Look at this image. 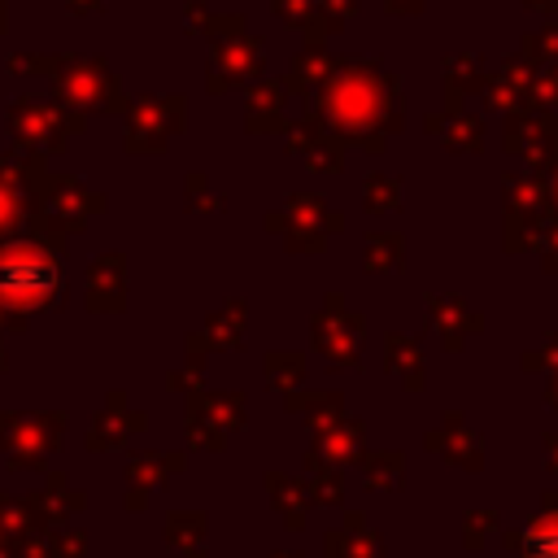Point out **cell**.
Here are the masks:
<instances>
[{
	"label": "cell",
	"instance_id": "cell-1",
	"mask_svg": "<svg viewBox=\"0 0 558 558\" xmlns=\"http://www.w3.org/2000/svg\"><path fill=\"white\" fill-rule=\"evenodd\" d=\"M323 113L344 140L384 148V131H397L401 87L375 61L371 65L344 61V65H331V74L323 78Z\"/></svg>",
	"mask_w": 558,
	"mask_h": 558
},
{
	"label": "cell",
	"instance_id": "cell-2",
	"mask_svg": "<svg viewBox=\"0 0 558 558\" xmlns=\"http://www.w3.org/2000/svg\"><path fill=\"white\" fill-rule=\"evenodd\" d=\"M65 296L61 257L35 240H9L0 244V305L9 314H35L52 310Z\"/></svg>",
	"mask_w": 558,
	"mask_h": 558
},
{
	"label": "cell",
	"instance_id": "cell-3",
	"mask_svg": "<svg viewBox=\"0 0 558 558\" xmlns=\"http://www.w3.org/2000/svg\"><path fill=\"white\" fill-rule=\"evenodd\" d=\"M4 427H13V436H0V453H9L13 466H39L44 453H52L61 445V427L65 414H0Z\"/></svg>",
	"mask_w": 558,
	"mask_h": 558
},
{
	"label": "cell",
	"instance_id": "cell-4",
	"mask_svg": "<svg viewBox=\"0 0 558 558\" xmlns=\"http://www.w3.org/2000/svg\"><path fill=\"white\" fill-rule=\"evenodd\" d=\"M61 70H65L57 78V100L61 105H74V109H87V113L122 109L118 83H113V74L100 61H65Z\"/></svg>",
	"mask_w": 558,
	"mask_h": 558
},
{
	"label": "cell",
	"instance_id": "cell-5",
	"mask_svg": "<svg viewBox=\"0 0 558 558\" xmlns=\"http://www.w3.org/2000/svg\"><path fill=\"white\" fill-rule=\"evenodd\" d=\"M183 126V100L179 96H140L126 118V148L148 153L161 148Z\"/></svg>",
	"mask_w": 558,
	"mask_h": 558
},
{
	"label": "cell",
	"instance_id": "cell-6",
	"mask_svg": "<svg viewBox=\"0 0 558 558\" xmlns=\"http://www.w3.org/2000/svg\"><path fill=\"white\" fill-rule=\"evenodd\" d=\"M78 126H83L78 118H61L39 96H22L9 105V131L31 148H65V135Z\"/></svg>",
	"mask_w": 558,
	"mask_h": 558
},
{
	"label": "cell",
	"instance_id": "cell-7",
	"mask_svg": "<svg viewBox=\"0 0 558 558\" xmlns=\"http://www.w3.org/2000/svg\"><path fill=\"white\" fill-rule=\"evenodd\" d=\"M314 344H318L336 366H353V362H357V344H362V318L349 314L340 296H331V301L314 314Z\"/></svg>",
	"mask_w": 558,
	"mask_h": 558
},
{
	"label": "cell",
	"instance_id": "cell-8",
	"mask_svg": "<svg viewBox=\"0 0 558 558\" xmlns=\"http://www.w3.org/2000/svg\"><path fill=\"white\" fill-rule=\"evenodd\" d=\"M262 61H266L262 39H253V35H235V39L218 44L214 57H209V70H205V74H209V87H214V92H227V87L253 78V74L262 70Z\"/></svg>",
	"mask_w": 558,
	"mask_h": 558
},
{
	"label": "cell",
	"instance_id": "cell-9",
	"mask_svg": "<svg viewBox=\"0 0 558 558\" xmlns=\"http://www.w3.org/2000/svg\"><path fill=\"white\" fill-rule=\"evenodd\" d=\"M126 296V266L118 253H105L87 270V305L92 310H122Z\"/></svg>",
	"mask_w": 558,
	"mask_h": 558
},
{
	"label": "cell",
	"instance_id": "cell-10",
	"mask_svg": "<svg viewBox=\"0 0 558 558\" xmlns=\"http://www.w3.org/2000/svg\"><path fill=\"white\" fill-rule=\"evenodd\" d=\"M179 466H183V453H144V458H131V471H126L131 510H144V497H148L157 484H166Z\"/></svg>",
	"mask_w": 558,
	"mask_h": 558
},
{
	"label": "cell",
	"instance_id": "cell-11",
	"mask_svg": "<svg viewBox=\"0 0 558 558\" xmlns=\"http://www.w3.org/2000/svg\"><path fill=\"white\" fill-rule=\"evenodd\" d=\"M541 122L545 118H514L510 122V135H506V144L514 148V153H523L527 161H545V157H554V135H558V126H554V118H549V126L541 131Z\"/></svg>",
	"mask_w": 558,
	"mask_h": 558
},
{
	"label": "cell",
	"instance_id": "cell-12",
	"mask_svg": "<svg viewBox=\"0 0 558 558\" xmlns=\"http://www.w3.org/2000/svg\"><path fill=\"white\" fill-rule=\"evenodd\" d=\"M288 222H292V240H296L301 231L327 235V231H340V227H344V218H340L336 209H327L318 196H292V201H288ZM292 240H288V244H292Z\"/></svg>",
	"mask_w": 558,
	"mask_h": 558
},
{
	"label": "cell",
	"instance_id": "cell-13",
	"mask_svg": "<svg viewBox=\"0 0 558 558\" xmlns=\"http://www.w3.org/2000/svg\"><path fill=\"white\" fill-rule=\"evenodd\" d=\"M432 318H436V327L445 331V344H449V349H462V336L480 327V314H466L458 296L432 301Z\"/></svg>",
	"mask_w": 558,
	"mask_h": 558
},
{
	"label": "cell",
	"instance_id": "cell-14",
	"mask_svg": "<svg viewBox=\"0 0 558 558\" xmlns=\"http://www.w3.org/2000/svg\"><path fill=\"white\" fill-rule=\"evenodd\" d=\"M427 131L440 135L449 148H480L484 144V122L471 118V113H458V118H427Z\"/></svg>",
	"mask_w": 558,
	"mask_h": 558
},
{
	"label": "cell",
	"instance_id": "cell-15",
	"mask_svg": "<svg viewBox=\"0 0 558 558\" xmlns=\"http://www.w3.org/2000/svg\"><path fill=\"white\" fill-rule=\"evenodd\" d=\"M523 558H558V506H549L545 514H536L523 532Z\"/></svg>",
	"mask_w": 558,
	"mask_h": 558
},
{
	"label": "cell",
	"instance_id": "cell-16",
	"mask_svg": "<svg viewBox=\"0 0 558 558\" xmlns=\"http://www.w3.org/2000/svg\"><path fill=\"white\" fill-rule=\"evenodd\" d=\"M427 449H440L445 458H453V462L466 466V471H475V466L484 462V445H480L475 432H453V436L432 432V436H427Z\"/></svg>",
	"mask_w": 558,
	"mask_h": 558
},
{
	"label": "cell",
	"instance_id": "cell-17",
	"mask_svg": "<svg viewBox=\"0 0 558 558\" xmlns=\"http://www.w3.org/2000/svg\"><path fill=\"white\" fill-rule=\"evenodd\" d=\"M279 105H283V92H279V83H257L253 92H248V126L253 131H275V126H283V113H279Z\"/></svg>",
	"mask_w": 558,
	"mask_h": 558
},
{
	"label": "cell",
	"instance_id": "cell-18",
	"mask_svg": "<svg viewBox=\"0 0 558 558\" xmlns=\"http://www.w3.org/2000/svg\"><path fill=\"white\" fill-rule=\"evenodd\" d=\"M266 488H270V497H275V506H279L283 523H288V527H301V523H305V510H310L305 488H301L296 480H288V475H270V480H266Z\"/></svg>",
	"mask_w": 558,
	"mask_h": 558
},
{
	"label": "cell",
	"instance_id": "cell-19",
	"mask_svg": "<svg viewBox=\"0 0 558 558\" xmlns=\"http://www.w3.org/2000/svg\"><path fill=\"white\" fill-rule=\"evenodd\" d=\"M357 445H362V423L357 418H344V423H331V427H323L318 432V458L323 453H331V462H344L349 453H357Z\"/></svg>",
	"mask_w": 558,
	"mask_h": 558
},
{
	"label": "cell",
	"instance_id": "cell-20",
	"mask_svg": "<svg viewBox=\"0 0 558 558\" xmlns=\"http://www.w3.org/2000/svg\"><path fill=\"white\" fill-rule=\"evenodd\" d=\"M240 323H244V305H231V314L222 310V314H214L209 318V327H205V336H196V353L205 349V344H214V349H240L244 344V336H240Z\"/></svg>",
	"mask_w": 558,
	"mask_h": 558
},
{
	"label": "cell",
	"instance_id": "cell-21",
	"mask_svg": "<svg viewBox=\"0 0 558 558\" xmlns=\"http://www.w3.org/2000/svg\"><path fill=\"white\" fill-rule=\"evenodd\" d=\"M388 371L401 375L410 388H423V357L410 336H388Z\"/></svg>",
	"mask_w": 558,
	"mask_h": 558
},
{
	"label": "cell",
	"instance_id": "cell-22",
	"mask_svg": "<svg viewBox=\"0 0 558 558\" xmlns=\"http://www.w3.org/2000/svg\"><path fill=\"white\" fill-rule=\"evenodd\" d=\"M122 410V397H109L96 432H92V449H113L118 440H126V427H144V414H131V418H118Z\"/></svg>",
	"mask_w": 558,
	"mask_h": 558
},
{
	"label": "cell",
	"instance_id": "cell-23",
	"mask_svg": "<svg viewBox=\"0 0 558 558\" xmlns=\"http://www.w3.org/2000/svg\"><path fill=\"white\" fill-rule=\"evenodd\" d=\"M362 480H366L371 488H401V480H405V458L392 453V449L366 453V458H362Z\"/></svg>",
	"mask_w": 558,
	"mask_h": 558
},
{
	"label": "cell",
	"instance_id": "cell-24",
	"mask_svg": "<svg viewBox=\"0 0 558 558\" xmlns=\"http://www.w3.org/2000/svg\"><path fill=\"white\" fill-rule=\"evenodd\" d=\"M362 257H366V270H397L401 257H405V240H401L397 231H375V235L366 240Z\"/></svg>",
	"mask_w": 558,
	"mask_h": 558
},
{
	"label": "cell",
	"instance_id": "cell-25",
	"mask_svg": "<svg viewBox=\"0 0 558 558\" xmlns=\"http://www.w3.org/2000/svg\"><path fill=\"white\" fill-rule=\"evenodd\" d=\"M331 57L323 48H305L301 61H292V92H310V87H323V78L331 74Z\"/></svg>",
	"mask_w": 558,
	"mask_h": 558
},
{
	"label": "cell",
	"instance_id": "cell-26",
	"mask_svg": "<svg viewBox=\"0 0 558 558\" xmlns=\"http://www.w3.org/2000/svg\"><path fill=\"white\" fill-rule=\"evenodd\" d=\"M288 410H292V414H301V418H310V423L323 432V427H331V423L340 418V397H336V392H331V397H327V392L292 397V401H288Z\"/></svg>",
	"mask_w": 558,
	"mask_h": 558
},
{
	"label": "cell",
	"instance_id": "cell-27",
	"mask_svg": "<svg viewBox=\"0 0 558 558\" xmlns=\"http://www.w3.org/2000/svg\"><path fill=\"white\" fill-rule=\"evenodd\" d=\"M323 558H379V545H375L371 532H366V536H353V523H349V532L327 536Z\"/></svg>",
	"mask_w": 558,
	"mask_h": 558
},
{
	"label": "cell",
	"instance_id": "cell-28",
	"mask_svg": "<svg viewBox=\"0 0 558 558\" xmlns=\"http://www.w3.org/2000/svg\"><path fill=\"white\" fill-rule=\"evenodd\" d=\"M362 201H366V209H375V214L397 209V205H401V179H392V174H371V179L362 183Z\"/></svg>",
	"mask_w": 558,
	"mask_h": 558
},
{
	"label": "cell",
	"instance_id": "cell-29",
	"mask_svg": "<svg viewBox=\"0 0 558 558\" xmlns=\"http://www.w3.org/2000/svg\"><path fill=\"white\" fill-rule=\"evenodd\" d=\"M17 192L22 187L13 179H0V244H9V235L22 231V222H26V209H22V196Z\"/></svg>",
	"mask_w": 558,
	"mask_h": 558
},
{
	"label": "cell",
	"instance_id": "cell-30",
	"mask_svg": "<svg viewBox=\"0 0 558 558\" xmlns=\"http://www.w3.org/2000/svg\"><path fill=\"white\" fill-rule=\"evenodd\" d=\"M266 362H270L266 366V384L270 388H292V384L305 379V357L301 353H270Z\"/></svg>",
	"mask_w": 558,
	"mask_h": 558
},
{
	"label": "cell",
	"instance_id": "cell-31",
	"mask_svg": "<svg viewBox=\"0 0 558 558\" xmlns=\"http://www.w3.org/2000/svg\"><path fill=\"white\" fill-rule=\"evenodd\" d=\"M201 532H205V514H174L170 523H166V541L170 545H196L201 541Z\"/></svg>",
	"mask_w": 558,
	"mask_h": 558
},
{
	"label": "cell",
	"instance_id": "cell-32",
	"mask_svg": "<svg viewBox=\"0 0 558 558\" xmlns=\"http://www.w3.org/2000/svg\"><path fill=\"white\" fill-rule=\"evenodd\" d=\"M187 205H201V209H222V196H209L205 174H187Z\"/></svg>",
	"mask_w": 558,
	"mask_h": 558
},
{
	"label": "cell",
	"instance_id": "cell-33",
	"mask_svg": "<svg viewBox=\"0 0 558 558\" xmlns=\"http://www.w3.org/2000/svg\"><path fill=\"white\" fill-rule=\"evenodd\" d=\"M318 497H323V501H340V475H336L331 466L318 471Z\"/></svg>",
	"mask_w": 558,
	"mask_h": 558
},
{
	"label": "cell",
	"instance_id": "cell-34",
	"mask_svg": "<svg viewBox=\"0 0 558 558\" xmlns=\"http://www.w3.org/2000/svg\"><path fill=\"white\" fill-rule=\"evenodd\" d=\"M523 362H527L532 371H541V366H558V336H554V340H549V344H545L541 353H527Z\"/></svg>",
	"mask_w": 558,
	"mask_h": 558
},
{
	"label": "cell",
	"instance_id": "cell-35",
	"mask_svg": "<svg viewBox=\"0 0 558 558\" xmlns=\"http://www.w3.org/2000/svg\"><path fill=\"white\" fill-rule=\"evenodd\" d=\"M484 527H497V514H475V519H466V545L475 549L480 545V532Z\"/></svg>",
	"mask_w": 558,
	"mask_h": 558
},
{
	"label": "cell",
	"instance_id": "cell-36",
	"mask_svg": "<svg viewBox=\"0 0 558 558\" xmlns=\"http://www.w3.org/2000/svg\"><path fill=\"white\" fill-rule=\"evenodd\" d=\"M418 4H423V0H388V9H392V13H397V9H401V13H414Z\"/></svg>",
	"mask_w": 558,
	"mask_h": 558
},
{
	"label": "cell",
	"instance_id": "cell-37",
	"mask_svg": "<svg viewBox=\"0 0 558 558\" xmlns=\"http://www.w3.org/2000/svg\"><path fill=\"white\" fill-rule=\"evenodd\" d=\"M549 397H554V405H558V379H554V384H549Z\"/></svg>",
	"mask_w": 558,
	"mask_h": 558
},
{
	"label": "cell",
	"instance_id": "cell-38",
	"mask_svg": "<svg viewBox=\"0 0 558 558\" xmlns=\"http://www.w3.org/2000/svg\"><path fill=\"white\" fill-rule=\"evenodd\" d=\"M0 31H4V4H0Z\"/></svg>",
	"mask_w": 558,
	"mask_h": 558
},
{
	"label": "cell",
	"instance_id": "cell-39",
	"mask_svg": "<svg viewBox=\"0 0 558 558\" xmlns=\"http://www.w3.org/2000/svg\"><path fill=\"white\" fill-rule=\"evenodd\" d=\"M275 558H292V554H275Z\"/></svg>",
	"mask_w": 558,
	"mask_h": 558
}]
</instances>
